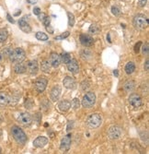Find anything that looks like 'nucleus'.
I'll return each instance as SVG.
<instances>
[{
	"instance_id": "1",
	"label": "nucleus",
	"mask_w": 149,
	"mask_h": 154,
	"mask_svg": "<svg viewBox=\"0 0 149 154\" xmlns=\"http://www.w3.org/2000/svg\"><path fill=\"white\" fill-rule=\"evenodd\" d=\"M11 134L13 136L16 142L19 145H24L27 142L28 137L25 132L21 129V128L18 125H14L11 127Z\"/></svg>"
},
{
	"instance_id": "2",
	"label": "nucleus",
	"mask_w": 149,
	"mask_h": 154,
	"mask_svg": "<svg viewBox=\"0 0 149 154\" xmlns=\"http://www.w3.org/2000/svg\"><path fill=\"white\" fill-rule=\"evenodd\" d=\"M133 24L136 30H145L149 25V20L146 16L138 14L133 18Z\"/></svg>"
},
{
	"instance_id": "3",
	"label": "nucleus",
	"mask_w": 149,
	"mask_h": 154,
	"mask_svg": "<svg viewBox=\"0 0 149 154\" xmlns=\"http://www.w3.org/2000/svg\"><path fill=\"white\" fill-rule=\"evenodd\" d=\"M102 124V117L99 113H91L86 119V125L90 128H98Z\"/></svg>"
},
{
	"instance_id": "4",
	"label": "nucleus",
	"mask_w": 149,
	"mask_h": 154,
	"mask_svg": "<svg viewBox=\"0 0 149 154\" xmlns=\"http://www.w3.org/2000/svg\"><path fill=\"white\" fill-rule=\"evenodd\" d=\"M9 59L11 62L13 63H20L22 62L25 57H26V54H25V51L21 48H15L14 50H12L11 54L9 55Z\"/></svg>"
},
{
	"instance_id": "5",
	"label": "nucleus",
	"mask_w": 149,
	"mask_h": 154,
	"mask_svg": "<svg viewBox=\"0 0 149 154\" xmlns=\"http://www.w3.org/2000/svg\"><path fill=\"white\" fill-rule=\"evenodd\" d=\"M82 105L84 108H91L96 102V95L92 92H86L82 99Z\"/></svg>"
},
{
	"instance_id": "6",
	"label": "nucleus",
	"mask_w": 149,
	"mask_h": 154,
	"mask_svg": "<svg viewBox=\"0 0 149 154\" xmlns=\"http://www.w3.org/2000/svg\"><path fill=\"white\" fill-rule=\"evenodd\" d=\"M121 134H122V129L119 125L110 126L108 130V137L110 139H112V140L119 139L121 137Z\"/></svg>"
},
{
	"instance_id": "7",
	"label": "nucleus",
	"mask_w": 149,
	"mask_h": 154,
	"mask_svg": "<svg viewBox=\"0 0 149 154\" xmlns=\"http://www.w3.org/2000/svg\"><path fill=\"white\" fill-rule=\"evenodd\" d=\"M18 122L24 126H30L32 123L31 114L27 113V112L20 113L18 116Z\"/></svg>"
},
{
	"instance_id": "8",
	"label": "nucleus",
	"mask_w": 149,
	"mask_h": 154,
	"mask_svg": "<svg viewBox=\"0 0 149 154\" xmlns=\"http://www.w3.org/2000/svg\"><path fill=\"white\" fill-rule=\"evenodd\" d=\"M129 104L133 107V108H139L143 104V99L138 93H132L129 96Z\"/></svg>"
},
{
	"instance_id": "9",
	"label": "nucleus",
	"mask_w": 149,
	"mask_h": 154,
	"mask_svg": "<svg viewBox=\"0 0 149 154\" xmlns=\"http://www.w3.org/2000/svg\"><path fill=\"white\" fill-rule=\"evenodd\" d=\"M47 83H48V80L46 78H44V77H40V78H38L35 81V84H34L35 89L39 93L43 92L44 89H46Z\"/></svg>"
},
{
	"instance_id": "10",
	"label": "nucleus",
	"mask_w": 149,
	"mask_h": 154,
	"mask_svg": "<svg viewBox=\"0 0 149 154\" xmlns=\"http://www.w3.org/2000/svg\"><path fill=\"white\" fill-rule=\"evenodd\" d=\"M71 142H72V136H71V134H67L61 140L60 149L62 151H65V152L68 151L70 149V147H71Z\"/></svg>"
},
{
	"instance_id": "11",
	"label": "nucleus",
	"mask_w": 149,
	"mask_h": 154,
	"mask_svg": "<svg viewBox=\"0 0 149 154\" xmlns=\"http://www.w3.org/2000/svg\"><path fill=\"white\" fill-rule=\"evenodd\" d=\"M80 44L85 47H90L94 44V39L89 34H81L79 37Z\"/></svg>"
},
{
	"instance_id": "12",
	"label": "nucleus",
	"mask_w": 149,
	"mask_h": 154,
	"mask_svg": "<svg viewBox=\"0 0 149 154\" xmlns=\"http://www.w3.org/2000/svg\"><path fill=\"white\" fill-rule=\"evenodd\" d=\"M39 70V64L37 60H31L26 64V71H28L31 75L37 74Z\"/></svg>"
},
{
	"instance_id": "13",
	"label": "nucleus",
	"mask_w": 149,
	"mask_h": 154,
	"mask_svg": "<svg viewBox=\"0 0 149 154\" xmlns=\"http://www.w3.org/2000/svg\"><path fill=\"white\" fill-rule=\"evenodd\" d=\"M67 69L69 72H71L72 74H78L79 72V65L76 59H71L67 64Z\"/></svg>"
},
{
	"instance_id": "14",
	"label": "nucleus",
	"mask_w": 149,
	"mask_h": 154,
	"mask_svg": "<svg viewBox=\"0 0 149 154\" xmlns=\"http://www.w3.org/2000/svg\"><path fill=\"white\" fill-rule=\"evenodd\" d=\"M63 85L65 88L68 89H74L77 88V82L74 80V78L69 76H66V78L63 80Z\"/></svg>"
},
{
	"instance_id": "15",
	"label": "nucleus",
	"mask_w": 149,
	"mask_h": 154,
	"mask_svg": "<svg viewBox=\"0 0 149 154\" xmlns=\"http://www.w3.org/2000/svg\"><path fill=\"white\" fill-rule=\"evenodd\" d=\"M19 29L22 32H26V33H29V32H31V25L27 22L26 20H25V17L24 18H21L20 20H19Z\"/></svg>"
},
{
	"instance_id": "16",
	"label": "nucleus",
	"mask_w": 149,
	"mask_h": 154,
	"mask_svg": "<svg viewBox=\"0 0 149 154\" xmlns=\"http://www.w3.org/2000/svg\"><path fill=\"white\" fill-rule=\"evenodd\" d=\"M50 63H51V66L53 68H58L61 64V58H60V55H58L57 53H51L50 55Z\"/></svg>"
},
{
	"instance_id": "17",
	"label": "nucleus",
	"mask_w": 149,
	"mask_h": 154,
	"mask_svg": "<svg viewBox=\"0 0 149 154\" xmlns=\"http://www.w3.org/2000/svg\"><path fill=\"white\" fill-rule=\"evenodd\" d=\"M61 87L59 85H55L51 91V93H50V97H51V100L53 101H56L59 100V97L61 95Z\"/></svg>"
},
{
	"instance_id": "18",
	"label": "nucleus",
	"mask_w": 149,
	"mask_h": 154,
	"mask_svg": "<svg viewBox=\"0 0 149 154\" xmlns=\"http://www.w3.org/2000/svg\"><path fill=\"white\" fill-rule=\"evenodd\" d=\"M10 102V97L7 92H0V108L6 107Z\"/></svg>"
},
{
	"instance_id": "19",
	"label": "nucleus",
	"mask_w": 149,
	"mask_h": 154,
	"mask_svg": "<svg viewBox=\"0 0 149 154\" xmlns=\"http://www.w3.org/2000/svg\"><path fill=\"white\" fill-rule=\"evenodd\" d=\"M48 143V138L46 137H38L33 141V145L36 148H43Z\"/></svg>"
},
{
	"instance_id": "20",
	"label": "nucleus",
	"mask_w": 149,
	"mask_h": 154,
	"mask_svg": "<svg viewBox=\"0 0 149 154\" xmlns=\"http://www.w3.org/2000/svg\"><path fill=\"white\" fill-rule=\"evenodd\" d=\"M58 108L62 112H67L71 108V102L67 100H63L58 104Z\"/></svg>"
},
{
	"instance_id": "21",
	"label": "nucleus",
	"mask_w": 149,
	"mask_h": 154,
	"mask_svg": "<svg viewBox=\"0 0 149 154\" xmlns=\"http://www.w3.org/2000/svg\"><path fill=\"white\" fill-rule=\"evenodd\" d=\"M123 89L126 92H132L135 89V82L133 80H128L123 84Z\"/></svg>"
},
{
	"instance_id": "22",
	"label": "nucleus",
	"mask_w": 149,
	"mask_h": 154,
	"mask_svg": "<svg viewBox=\"0 0 149 154\" xmlns=\"http://www.w3.org/2000/svg\"><path fill=\"white\" fill-rule=\"evenodd\" d=\"M14 71L17 74H22L26 72V65L23 63H17V65L14 67Z\"/></svg>"
},
{
	"instance_id": "23",
	"label": "nucleus",
	"mask_w": 149,
	"mask_h": 154,
	"mask_svg": "<svg viewBox=\"0 0 149 154\" xmlns=\"http://www.w3.org/2000/svg\"><path fill=\"white\" fill-rule=\"evenodd\" d=\"M51 67H52V66H51V63H50V61H49L48 59L42 60L41 68H42V70L43 72L49 73L50 71H51Z\"/></svg>"
},
{
	"instance_id": "24",
	"label": "nucleus",
	"mask_w": 149,
	"mask_h": 154,
	"mask_svg": "<svg viewBox=\"0 0 149 154\" xmlns=\"http://www.w3.org/2000/svg\"><path fill=\"white\" fill-rule=\"evenodd\" d=\"M124 70H125L126 74H128V75L133 74L134 72V70H135V64L133 62H128L125 65Z\"/></svg>"
},
{
	"instance_id": "25",
	"label": "nucleus",
	"mask_w": 149,
	"mask_h": 154,
	"mask_svg": "<svg viewBox=\"0 0 149 154\" xmlns=\"http://www.w3.org/2000/svg\"><path fill=\"white\" fill-rule=\"evenodd\" d=\"M35 37H36L39 41H47V40L49 39L48 35H47L46 33L42 32H36Z\"/></svg>"
},
{
	"instance_id": "26",
	"label": "nucleus",
	"mask_w": 149,
	"mask_h": 154,
	"mask_svg": "<svg viewBox=\"0 0 149 154\" xmlns=\"http://www.w3.org/2000/svg\"><path fill=\"white\" fill-rule=\"evenodd\" d=\"M99 32H101V28H99L97 24H91L90 27L89 29V32L90 34H98Z\"/></svg>"
},
{
	"instance_id": "27",
	"label": "nucleus",
	"mask_w": 149,
	"mask_h": 154,
	"mask_svg": "<svg viewBox=\"0 0 149 154\" xmlns=\"http://www.w3.org/2000/svg\"><path fill=\"white\" fill-rule=\"evenodd\" d=\"M8 36V32L7 29H2L0 31V43H4Z\"/></svg>"
},
{
	"instance_id": "28",
	"label": "nucleus",
	"mask_w": 149,
	"mask_h": 154,
	"mask_svg": "<svg viewBox=\"0 0 149 154\" xmlns=\"http://www.w3.org/2000/svg\"><path fill=\"white\" fill-rule=\"evenodd\" d=\"M61 62H63L64 64H67L71 60V56L68 53H62L60 55Z\"/></svg>"
},
{
	"instance_id": "29",
	"label": "nucleus",
	"mask_w": 149,
	"mask_h": 154,
	"mask_svg": "<svg viewBox=\"0 0 149 154\" xmlns=\"http://www.w3.org/2000/svg\"><path fill=\"white\" fill-rule=\"evenodd\" d=\"M80 88H81V89H82L83 92L88 91V89L90 88V83H89V80H83L82 83L80 84Z\"/></svg>"
},
{
	"instance_id": "30",
	"label": "nucleus",
	"mask_w": 149,
	"mask_h": 154,
	"mask_svg": "<svg viewBox=\"0 0 149 154\" xmlns=\"http://www.w3.org/2000/svg\"><path fill=\"white\" fill-rule=\"evenodd\" d=\"M67 17H68V25L69 27H73L74 25V16L71 12H67Z\"/></svg>"
},
{
	"instance_id": "31",
	"label": "nucleus",
	"mask_w": 149,
	"mask_h": 154,
	"mask_svg": "<svg viewBox=\"0 0 149 154\" xmlns=\"http://www.w3.org/2000/svg\"><path fill=\"white\" fill-rule=\"evenodd\" d=\"M92 56V55H91V52H89V50H83L82 52H81V57L83 58V59H89L90 57Z\"/></svg>"
},
{
	"instance_id": "32",
	"label": "nucleus",
	"mask_w": 149,
	"mask_h": 154,
	"mask_svg": "<svg viewBox=\"0 0 149 154\" xmlns=\"http://www.w3.org/2000/svg\"><path fill=\"white\" fill-rule=\"evenodd\" d=\"M71 106H72L74 110L78 109L79 106H80V100H79L78 98H74V99H73L72 104H71Z\"/></svg>"
},
{
	"instance_id": "33",
	"label": "nucleus",
	"mask_w": 149,
	"mask_h": 154,
	"mask_svg": "<svg viewBox=\"0 0 149 154\" xmlns=\"http://www.w3.org/2000/svg\"><path fill=\"white\" fill-rule=\"evenodd\" d=\"M69 34H70L69 32H63V33L60 34V35H58V36H55V37H54V40H57V41L64 40V39H66V38H67V37L69 36Z\"/></svg>"
},
{
	"instance_id": "34",
	"label": "nucleus",
	"mask_w": 149,
	"mask_h": 154,
	"mask_svg": "<svg viewBox=\"0 0 149 154\" xmlns=\"http://www.w3.org/2000/svg\"><path fill=\"white\" fill-rule=\"evenodd\" d=\"M111 13H112L114 16L118 17L121 14V11L117 6H113V7H111Z\"/></svg>"
},
{
	"instance_id": "35",
	"label": "nucleus",
	"mask_w": 149,
	"mask_h": 154,
	"mask_svg": "<svg viewBox=\"0 0 149 154\" xmlns=\"http://www.w3.org/2000/svg\"><path fill=\"white\" fill-rule=\"evenodd\" d=\"M142 51H143V54L145 56H148V53H149V44L148 43H145L143 47H142Z\"/></svg>"
},
{
	"instance_id": "36",
	"label": "nucleus",
	"mask_w": 149,
	"mask_h": 154,
	"mask_svg": "<svg viewBox=\"0 0 149 154\" xmlns=\"http://www.w3.org/2000/svg\"><path fill=\"white\" fill-rule=\"evenodd\" d=\"M12 52V49L10 47H7V48H5L3 50V52H2V55L5 56H9V55L11 54Z\"/></svg>"
},
{
	"instance_id": "37",
	"label": "nucleus",
	"mask_w": 149,
	"mask_h": 154,
	"mask_svg": "<svg viewBox=\"0 0 149 154\" xmlns=\"http://www.w3.org/2000/svg\"><path fill=\"white\" fill-rule=\"evenodd\" d=\"M142 44H142V42L140 41V42H138L137 44H136L134 45V53H135V54H138V53L140 52V47H141Z\"/></svg>"
},
{
	"instance_id": "38",
	"label": "nucleus",
	"mask_w": 149,
	"mask_h": 154,
	"mask_svg": "<svg viewBox=\"0 0 149 154\" xmlns=\"http://www.w3.org/2000/svg\"><path fill=\"white\" fill-rule=\"evenodd\" d=\"M42 23H43L44 26H48V25H50V23H51V19H50V17L46 16L44 18V20H42Z\"/></svg>"
},
{
	"instance_id": "39",
	"label": "nucleus",
	"mask_w": 149,
	"mask_h": 154,
	"mask_svg": "<svg viewBox=\"0 0 149 154\" xmlns=\"http://www.w3.org/2000/svg\"><path fill=\"white\" fill-rule=\"evenodd\" d=\"M147 3V0H138V5L140 8H145Z\"/></svg>"
},
{
	"instance_id": "40",
	"label": "nucleus",
	"mask_w": 149,
	"mask_h": 154,
	"mask_svg": "<svg viewBox=\"0 0 149 154\" xmlns=\"http://www.w3.org/2000/svg\"><path fill=\"white\" fill-rule=\"evenodd\" d=\"M41 12H42V11H41V8H33V13H34L35 15H37V16H38V15L41 13Z\"/></svg>"
},
{
	"instance_id": "41",
	"label": "nucleus",
	"mask_w": 149,
	"mask_h": 154,
	"mask_svg": "<svg viewBox=\"0 0 149 154\" xmlns=\"http://www.w3.org/2000/svg\"><path fill=\"white\" fill-rule=\"evenodd\" d=\"M7 20H8L10 23H13V24L15 23V20H14L13 19H12V17L10 16V14H9V13H7Z\"/></svg>"
},
{
	"instance_id": "42",
	"label": "nucleus",
	"mask_w": 149,
	"mask_h": 154,
	"mask_svg": "<svg viewBox=\"0 0 149 154\" xmlns=\"http://www.w3.org/2000/svg\"><path fill=\"white\" fill-rule=\"evenodd\" d=\"M73 125H74V121H69L68 122V125H67V131H70V127H71V129H72Z\"/></svg>"
},
{
	"instance_id": "43",
	"label": "nucleus",
	"mask_w": 149,
	"mask_h": 154,
	"mask_svg": "<svg viewBox=\"0 0 149 154\" xmlns=\"http://www.w3.org/2000/svg\"><path fill=\"white\" fill-rule=\"evenodd\" d=\"M148 68H149V60L146 59L145 60V71H148V69H149Z\"/></svg>"
},
{
	"instance_id": "44",
	"label": "nucleus",
	"mask_w": 149,
	"mask_h": 154,
	"mask_svg": "<svg viewBox=\"0 0 149 154\" xmlns=\"http://www.w3.org/2000/svg\"><path fill=\"white\" fill-rule=\"evenodd\" d=\"M46 30H47V32H49L50 33H54V29L50 26V25H48V26H46Z\"/></svg>"
},
{
	"instance_id": "45",
	"label": "nucleus",
	"mask_w": 149,
	"mask_h": 154,
	"mask_svg": "<svg viewBox=\"0 0 149 154\" xmlns=\"http://www.w3.org/2000/svg\"><path fill=\"white\" fill-rule=\"evenodd\" d=\"M38 16H39V20H40L42 22V20H44V18L46 17V15H44V14H42V12H41V13H40Z\"/></svg>"
},
{
	"instance_id": "46",
	"label": "nucleus",
	"mask_w": 149,
	"mask_h": 154,
	"mask_svg": "<svg viewBox=\"0 0 149 154\" xmlns=\"http://www.w3.org/2000/svg\"><path fill=\"white\" fill-rule=\"evenodd\" d=\"M27 2H28V3H30V4L34 5V4H36L37 2H38V0H27Z\"/></svg>"
},
{
	"instance_id": "47",
	"label": "nucleus",
	"mask_w": 149,
	"mask_h": 154,
	"mask_svg": "<svg viewBox=\"0 0 149 154\" xmlns=\"http://www.w3.org/2000/svg\"><path fill=\"white\" fill-rule=\"evenodd\" d=\"M20 13H21V10H17L16 13H14V16H19L20 15Z\"/></svg>"
},
{
	"instance_id": "48",
	"label": "nucleus",
	"mask_w": 149,
	"mask_h": 154,
	"mask_svg": "<svg viewBox=\"0 0 149 154\" xmlns=\"http://www.w3.org/2000/svg\"><path fill=\"white\" fill-rule=\"evenodd\" d=\"M113 74H114V76L118 77V76H119V73H118V69H115V70L113 71Z\"/></svg>"
},
{
	"instance_id": "49",
	"label": "nucleus",
	"mask_w": 149,
	"mask_h": 154,
	"mask_svg": "<svg viewBox=\"0 0 149 154\" xmlns=\"http://www.w3.org/2000/svg\"><path fill=\"white\" fill-rule=\"evenodd\" d=\"M107 40L109 41V43H110V44H111V40H110V34H108V35H107Z\"/></svg>"
},
{
	"instance_id": "50",
	"label": "nucleus",
	"mask_w": 149,
	"mask_h": 154,
	"mask_svg": "<svg viewBox=\"0 0 149 154\" xmlns=\"http://www.w3.org/2000/svg\"><path fill=\"white\" fill-rule=\"evenodd\" d=\"M1 150H2V149H1V148H0V153H1Z\"/></svg>"
},
{
	"instance_id": "51",
	"label": "nucleus",
	"mask_w": 149,
	"mask_h": 154,
	"mask_svg": "<svg viewBox=\"0 0 149 154\" xmlns=\"http://www.w3.org/2000/svg\"><path fill=\"white\" fill-rule=\"evenodd\" d=\"M1 58H2V56H0V60H1Z\"/></svg>"
},
{
	"instance_id": "52",
	"label": "nucleus",
	"mask_w": 149,
	"mask_h": 154,
	"mask_svg": "<svg viewBox=\"0 0 149 154\" xmlns=\"http://www.w3.org/2000/svg\"><path fill=\"white\" fill-rule=\"evenodd\" d=\"M0 122H1V117H0Z\"/></svg>"
}]
</instances>
